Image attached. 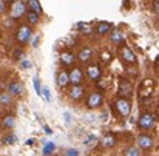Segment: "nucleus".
I'll return each mask as SVG.
<instances>
[{
	"instance_id": "f257e3e1",
	"label": "nucleus",
	"mask_w": 159,
	"mask_h": 156,
	"mask_svg": "<svg viewBox=\"0 0 159 156\" xmlns=\"http://www.w3.org/2000/svg\"><path fill=\"white\" fill-rule=\"evenodd\" d=\"M155 122H156V116H155L153 113H148V111L142 113V114L139 116V119H138V125H139V128H142V130H150V128L155 125Z\"/></svg>"
},
{
	"instance_id": "f8f14e48",
	"label": "nucleus",
	"mask_w": 159,
	"mask_h": 156,
	"mask_svg": "<svg viewBox=\"0 0 159 156\" xmlns=\"http://www.w3.org/2000/svg\"><path fill=\"white\" fill-rule=\"evenodd\" d=\"M101 142H102V145H104L105 149H111V147L116 144V138H114L111 133H108V135H105V136L102 138Z\"/></svg>"
},
{
	"instance_id": "6e6552de",
	"label": "nucleus",
	"mask_w": 159,
	"mask_h": 156,
	"mask_svg": "<svg viewBox=\"0 0 159 156\" xmlns=\"http://www.w3.org/2000/svg\"><path fill=\"white\" fill-rule=\"evenodd\" d=\"M70 98L73 101H80L84 98V88L80 85H73L70 88Z\"/></svg>"
},
{
	"instance_id": "0eeeda50",
	"label": "nucleus",
	"mask_w": 159,
	"mask_h": 156,
	"mask_svg": "<svg viewBox=\"0 0 159 156\" xmlns=\"http://www.w3.org/2000/svg\"><path fill=\"white\" fill-rule=\"evenodd\" d=\"M23 11H25V3L23 2H14L12 3V8H11V16L16 19H19L22 14H23Z\"/></svg>"
},
{
	"instance_id": "b1692460",
	"label": "nucleus",
	"mask_w": 159,
	"mask_h": 156,
	"mask_svg": "<svg viewBox=\"0 0 159 156\" xmlns=\"http://www.w3.org/2000/svg\"><path fill=\"white\" fill-rule=\"evenodd\" d=\"M110 39H111V42H114V44H122V34H120L119 31H113L111 36H110Z\"/></svg>"
},
{
	"instance_id": "2f4dec72",
	"label": "nucleus",
	"mask_w": 159,
	"mask_h": 156,
	"mask_svg": "<svg viewBox=\"0 0 159 156\" xmlns=\"http://www.w3.org/2000/svg\"><path fill=\"white\" fill-rule=\"evenodd\" d=\"M63 117H65V122H66V124H70V122H71V119H70V117H71V116H70V113H63Z\"/></svg>"
},
{
	"instance_id": "f704fd0d",
	"label": "nucleus",
	"mask_w": 159,
	"mask_h": 156,
	"mask_svg": "<svg viewBox=\"0 0 159 156\" xmlns=\"http://www.w3.org/2000/svg\"><path fill=\"white\" fill-rule=\"evenodd\" d=\"M5 8H6L5 2H2V0H0V12H3V11H5Z\"/></svg>"
},
{
	"instance_id": "dca6fc26",
	"label": "nucleus",
	"mask_w": 159,
	"mask_h": 156,
	"mask_svg": "<svg viewBox=\"0 0 159 156\" xmlns=\"http://www.w3.org/2000/svg\"><path fill=\"white\" fill-rule=\"evenodd\" d=\"M110 30H111V23H108V22H101L96 26V33L98 34H107Z\"/></svg>"
},
{
	"instance_id": "c756f323",
	"label": "nucleus",
	"mask_w": 159,
	"mask_h": 156,
	"mask_svg": "<svg viewBox=\"0 0 159 156\" xmlns=\"http://www.w3.org/2000/svg\"><path fill=\"white\" fill-rule=\"evenodd\" d=\"M34 88H36L37 94L40 96V82H39V79H37V77H34Z\"/></svg>"
},
{
	"instance_id": "f03ea898",
	"label": "nucleus",
	"mask_w": 159,
	"mask_h": 156,
	"mask_svg": "<svg viewBox=\"0 0 159 156\" xmlns=\"http://www.w3.org/2000/svg\"><path fill=\"white\" fill-rule=\"evenodd\" d=\"M114 107H116V110L119 111L120 116H128L130 111H131V104H130V101L125 99V98H119V99L114 102Z\"/></svg>"
},
{
	"instance_id": "20e7f679",
	"label": "nucleus",
	"mask_w": 159,
	"mask_h": 156,
	"mask_svg": "<svg viewBox=\"0 0 159 156\" xmlns=\"http://www.w3.org/2000/svg\"><path fill=\"white\" fill-rule=\"evenodd\" d=\"M102 104V94L101 93H91L90 96H88V99H87V105H88V108H98V107H101Z\"/></svg>"
},
{
	"instance_id": "cd10ccee",
	"label": "nucleus",
	"mask_w": 159,
	"mask_h": 156,
	"mask_svg": "<svg viewBox=\"0 0 159 156\" xmlns=\"http://www.w3.org/2000/svg\"><path fill=\"white\" fill-rule=\"evenodd\" d=\"M125 156H139V150L136 147H130L127 152H125Z\"/></svg>"
},
{
	"instance_id": "a878e982",
	"label": "nucleus",
	"mask_w": 159,
	"mask_h": 156,
	"mask_svg": "<svg viewBox=\"0 0 159 156\" xmlns=\"http://www.w3.org/2000/svg\"><path fill=\"white\" fill-rule=\"evenodd\" d=\"M96 142H98V138H96V136H93V135H88V136L85 138V141H84V144H87L88 147H93Z\"/></svg>"
},
{
	"instance_id": "6ab92c4d",
	"label": "nucleus",
	"mask_w": 159,
	"mask_h": 156,
	"mask_svg": "<svg viewBox=\"0 0 159 156\" xmlns=\"http://www.w3.org/2000/svg\"><path fill=\"white\" fill-rule=\"evenodd\" d=\"M14 124H16V121H14V116H12V114L5 116V117H3V121H2V125H3L5 128H12V127H14Z\"/></svg>"
},
{
	"instance_id": "ddd939ff",
	"label": "nucleus",
	"mask_w": 159,
	"mask_h": 156,
	"mask_svg": "<svg viewBox=\"0 0 159 156\" xmlns=\"http://www.w3.org/2000/svg\"><path fill=\"white\" fill-rule=\"evenodd\" d=\"M57 84H59V87H62V88L70 84V79H68V73H66V71H60V73H59V76H57Z\"/></svg>"
},
{
	"instance_id": "2eb2a0df",
	"label": "nucleus",
	"mask_w": 159,
	"mask_h": 156,
	"mask_svg": "<svg viewBox=\"0 0 159 156\" xmlns=\"http://www.w3.org/2000/svg\"><path fill=\"white\" fill-rule=\"evenodd\" d=\"M119 94H120L122 98L130 96V94H131V85H130L128 82H120V90H119Z\"/></svg>"
},
{
	"instance_id": "a211bd4d",
	"label": "nucleus",
	"mask_w": 159,
	"mask_h": 156,
	"mask_svg": "<svg viewBox=\"0 0 159 156\" xmlns=\"http://www.w3.org/2000/svg\"><path fill=\"white\" fill-rule=\"evenodd\" d=\"M73 60H74V56L71 54V53H62L60 54V62L63 63V65H71L73 63Z\"/></svg>"
},
{
	"instance_id": "9b49d317",
	"label": "nucleus",
	"mask_w": 159,
	"mask_h": 156,
	"mask_svg": "<svg viewBox=\"0 0 159 156\" xmlns=\"http://www.w3.org/2000/svg\"><path fill=\"white\" fill-rule=\"evenodd\" d=\"M91 56H93V50L91 48H82L80 51H79V60L80 62H88L90 59H91Z\"/></svg>"
},
{
	"instance_id": "4c0bfd02",
	"label": "nucleus",
	"mask_w": 159,
	"mask_h": 156,
	"mask_svg": "<svg viewBox=\"0 0 159 156\" xmlns=\"http://www.w3.org/2000/svg\"><path fill=\"white\" fill-rule=\"evenodd\" d=\"M26 145H33V139H28L26 141Z\"/></svg>"
},
{
	"instance_id": "1a4fd4ad",
	"label": "nucleus",
	"mask_w": 159,
	"mask_h": 156,
	"mask_svg": "<svg viewBox=\"0 0 159 156\" xmlns=\"http://www.w3.org/2000/svg\"><path fill=\"white\" fill-rule=\"evenodd\" d=\"M120 54H122V57H124L125 62H128V63H136V56H134V53L131 51L128 47H122V48H120Z\"/></svg>"
},
{
	"instance_id": "c85d7f7f",
	"label": "nucleus",
	"mask_w": 159,
	"mask_h": 156,
	"mask_svg": "<svg viewBox=\"0 0 159 156\" xmlns=\"http://www.w3.org/2000/svg\"><path fill=\"white\" fill-rule=\"evenodd\" d=\"M65 156H79V150L77 149H66Z\"/></svg>"
},
{
	"instance_id": "bb28decb",
	"label": "nucleus",
	"mask_w": 159,
	"mask_h": 156,
	"mask_svg": "<svg viewBox=\"0 0 159 156\" xmlns=\"http://www.w3.org/2000/svg\"><path fill=\"white\" fill-rule=\"evenodd\" d=\"M9 101H11L9 94H6V93H2V94H0V105H8Z\"/></svg>"
},
{
	"instance_id": "f3484780",
	"label": "nucleus",
	"mask_w": 159,
	"mask_h": 156,
	"mask_svg": "<svg viewBox=\"0 0 159 156\" xmlns=\"http://www.w3.org/2000/svg\"><path fill=\"white\" fill-rule=\"evenodd\" d=\"M22 91H23V85L20 82H12L9 85V93L11 94H22Z\"/></svg>"
},
{
	"instance_id": "4468645a",
	"label": "nucleus",
	"mask_w": 159,
	"mask_h": 156,
	"mask_svg": "<svg viewBox=\"0 0 159 156\" xmlns=\"http://www.w3.org/2000/svg\"><path fill=\"white\" fill-rule=\"evenodd\" d=\"M26 5L30 6V11H31V12H34V14H37V16L42 12V6H40V3H39L37 0H30Z\"/></svg>"
},
{
	"instance_id": "9d476101",
	"label": "nucleus",
	"mask_w": 159,
	"mask_h": 156,
	"mask_svg": "<svg viewBox=\"0 0 159 156\" xmlns=\"http://www.w3.org/2000/svg\"><path fill=\"white\" fill-rule=\"evenodd\" d=\"M87 76H88L90 79H93V80H98V79L101 77V70H99V67H98V65H90V67L87 68Z\"/></svg>"
},
{
	"instance_id": "72a5a7b5",
	"label": "nucleus",
	"mask_w": 159,
	"mask_h": 156,
	"mask_svg": "<svg viewBox=\"0 0 159 156\" xmlns=\"http://www.w3.org/2000/svg\"><path fill=\"white\" fill-rule=\"evenodd\" d=\"M102 60H105V62H110V54H108V53H104V54H102Z\"/></svg>"
},
{
	"instance_id": "412c9836",
	"label": "nucleus",
	"mask_w": 159,
	"mask_h": 156,
	"mask_svg": "<svg viewBox=\"0 0 159 156\" xmlns=\"http://www.w3.org/2000/svg\"><path fill=\"white\" fill-rule=\"evenodd\" d=\"M54 150H56V144L54 142H47L45 147H43V150H42V153L43 155H51Z\"/></svg>"
},
{
	"instance_id": "7ed1b4c3",
	"label": "nucleus",
	"mask_w": 159,
	"mask_h": 156,
	"mask_svg": "<svg viewBox=\"0 0 159 156\" xmlns=\"http://www.w3.org/2000/svg\"><path fill=\"white\" fill-rule=\"evenodd\" d=\"M30 37H31V28L26 26V25H22V26L17 30V33H16V39H17V42H20V44L28 42Z\"/></svg>"
},
{
	"instance_id": "c9c22d12",
	"label": "nucleus",
	"mask_w": 159,
	"mask_h": 156,
	"mask_svg": "<svg viewBox=\"0 0 159 156\" xmlns=\"http://www.w3.org/2000/svg\"><path fill=\"white\" fill-rule=\"evenodd\" d=\"M45 133H47V135H51V133H53V131H51V128H50L48 125H45Z\"/></svg>"
},
{
	"instance_id": "393cba45",
	"label": "nucleus",
	"mask_w": 159,
	"mask_h": 156,
	"mask_svg": "<svg viewBox=\"0 0 159 156\" xmlns=\"http://www.w3.org/2000/svg\"><path fill=\"white\" fill-rule=\"evenodd\" d=\"M3 142L8 144V145H12V144L17 142V136H14V135H6V136L3 138Z\"/></svg>"
},
{
	"instance_id": "39448f33",
	"label": "nucleus",
	"mask_w": 159,
	"mask_h": 156,
	"mask_svg": "<svg viewBox=\"0 0 159 156\" xmlns=\"http://www.w3.org/2000/svg\"><path fill=\"white\" fill-rule=\"evenodd\" d=\"M82 77H84V74H82V71L79 68H73L71 73H68V79H70V82L73 85H80Z\"/></svg>"
},
{
	"instance_id": "473e14b6",
	"label": "nucleus",
	"mask_w": 159,
	"mask_h": 156,
	"mask_svg": "<svg viewBox=\"0 0 159 156\" xmlns=\"http://www.w3.org/2000/svg\"><path fill=\"white\" fill-rule=\"evenodd\" d=\"M22 56H23V53L22 51H16L14 53V59H22Z\"/></svg>"
},
{
	"instance_id": "5701e85b",
	"label": "nucleus",
	"mask_w": 159,
	"mask_h": 156,
	"mask_svg": "<svg viewBox=\"0 0 159 156\" xmlns=\"http://www.w3.org/2000/svg\"><path fill=\"white\" fill-rule=\"evenodd\" d=\"M26 20H28L31 25H36V23L39 22V16L34 14V12H31V11H28V14H26Z\"/></svg>"
},
{
	"instance_id": "423d86ee",
	"label": "nucleus",
	"mask_w": 159,
	"mask_h": 156,
	"mask_svg": "<svg viewBox=\"0 0 159 156\" xmlns=\"http://www.w3.org/2000/svg\"><path fill=\"white\" fill-rule=\"evenodd\" d=\"M138 144H139V147L141 149H145V150H148V149H152L153 147V138L152 136H148V135H141L139 138H138Z\"/></svg>"
},
{
	"instance_id": "7c9ffc66",
	"label": "nucleus",
	"mask_w": 159,
	"mask_h": 156,
	"mask_svg": "<svg viewBox=\"0 0 159 156\" xmlns=\"http://www.w3.org/2000/svg\"><path fill=\"white\" fill-rule=\"evenodd\" d=\"M22 67H23V68H31V62H30V60H23V62H22Z\"/></svg>"
},
{
	"instance_id": "4be33fe9",
	"label": "nucleus",
	"mask_w": 159,
	"mask_h": 156,
	"mask_svg": "<svg viewBox=\"0 0 159 156\" xmlns=\"http://www.w3.org/2000/svg\"><path fill=\"white\" fill-rule=\"evenodd\" d=\"M40 96L47 101V102H50L51 101V93H50V88L48 87H42L40 88Z\"/></svg>"
},
{
	"instance_id": "e433bc0d",
	"label": "nucleus",
	"mask_w": 159,
	"mask_h": 156,
	"mask_svg": "<svg viewBox=\"0 0 159 156\" xmlns=\"http://www.w3.org/2000/svg\"><path fill=\"white\" fill-rule=\"evenodd\" d=\"M37 45H39V37H37V39H36V40H34V44H33V47H34V48H36V47H37Z\"/></svg>"
},
{
	"instance_id": "aec40b11",
	"label": "nucleus",
	"mask_w": 159,
	"mask_h": 156,
	"mask_svg": "<svg viewBox=\"0 0 159 156\" xmlns=\"http://www.w3.org/2000/svg\"><path fill=\"white\" fill-rule=\"evenodd\" d=\"M77 28H79V31H80L82 34H90V33H91V25L87 23V22H80V23L77 25Z\"/></svg>"
}]
</instances>
